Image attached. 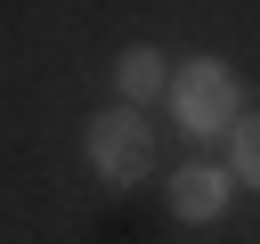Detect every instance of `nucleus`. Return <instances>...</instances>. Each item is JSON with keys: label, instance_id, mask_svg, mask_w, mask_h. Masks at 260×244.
Instances as JSON below:
<instances>
[{"label": "nucleus", "instance_id": "nucleus-3", "mask_svg": "<svg viewBox=\"0 0 260 244\" xmlns=\"http://www.w3.org/2000/svg\"><path fill=\"white\" fill-rule=\"evenodd\" d=\"M219 203H228V171L219 163H187L171 179V211L179 220H219Z\"/></svg>", "mask_w": 260, "mask_h": 244}, {"label": "nucleus", "instance_id": "nucleus-1", "mask_svg": "<svg viewBox=\"0 0 260 244\" xmlns=\"http://www.w3.org/2000/svg\"><path fill=\"white\" fill-rule=\"evenodd\" d=\"M162 98H171L179 130H195V138H211V130L236 122V73L228 65H187V73L162 81Z\"/></svg>", "mask_w": 260, "mask_h": 244}, {"label": "nucleus", "instance_id": "nucleus-4", "mask_svg": "<svg viewBox=\"0 0 260 244\" xmlns=\"http://www.w3.org/2000/svg\"><path fill=\"white\" fill-rule=\"evenodd\" d=\"M114 81H122V98H130V106H146V98H162V81H171V73H162V57H154V49H130V57L114 65Z\"/></svg>", "mask_w": 260, "mask_h": 244}, {"label": "nucleus", "instance_id": "nucleus-2", "mask_svg": "<svg viewBox=\"0 0 260 244\" xmlns=\"http://www.w3.org/2000/svg\"><path fill=\"white\" fill-rule=\"evenodd\" d=\"M89 163H98L106 179H146V163H154V130L138 122V106H114V114L89 122Z\"/></svg>", "mask_w": 260, "mask_h": 244}, {"label": "nucleus", "instance_id": "nucleus-5", "mask_svg": "<svg viewBox=\"0 0 260 244\" xmlns=\"http://www.w3.org/2000/svg\"><path fill=\"white\" fill-rule=\"evenodd\" d=\"M228 130H236V171H228V179H252V187H260V114H244V122H228Z\"/></svg>", "mask_w": 260, "mask_h": 244}]
</instances>
